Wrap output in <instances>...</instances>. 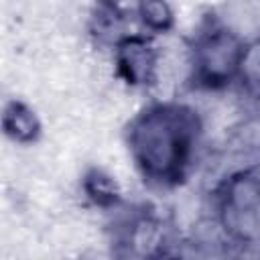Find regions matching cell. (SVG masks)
Instances as JSON below:
<instances>
[{
  "label": "cell",
  "instance_id": "obj_1",
  "mask_svg": "<svg viewBox=\"0 0 260 260\" xmlns=\"http://www.w3.org/2000/svg\"><path fill=\"white\" fill-rule=\"evenodd\" d=\"M193 118L181 108L158 106L144 114L132 132V144L144 175L158 181H177L193 144Z\"/></svg>",
  "mask_w": 260,
  "mask_h": 260
},
{
  "label": "cell",
  "instance_id": "obj_2",
  "mask_svg": "<svg viewBox=\"0 0 260 260\" xmlns=\"http://www.w3.org/2000/svg\"><path fill=\"white\" fill-rule=\"evenodd\" d=\"M120 71L128 79V83H144L154 65L150 47L140 39H128L120 45Z\"/></svg>",
  "mask_w": 260,
  "mask_h": 260
},
{
  "label": "cell",
  "instance_id": "obj_3",
  "mask_svg": "<svg viewBox=\"0 0 260 260\" xmlns=\"http://www.w3.org/2000/svg\"><path fill=\"white\" fill-rule=\"evenodd\" d=\"M6 118L8 120H14V124H6V130L10 134H14V138L18 140H30L35 138L39 126L35 122V116L20 104H12L10 110L6 112Z\"/></svg>",
  "mask_w": 260,
  "mask_h": 260
},
{
  "label": "cell",
  "instance_id": "obj_4",
  "mask_svg": "<svg viewBox=\"0 0 260 260\" xmlns=\"http://www.w3.org/2000/svg\"><path fill=\"white\" fill-rule=\"evenodd\" d=\"M144 22H148L154 28H167L171 24V12L162 0H142L140 2Z\"/></svg>",
  "mask_w": 260,
  "mask_h": 260
}]
</instances>
